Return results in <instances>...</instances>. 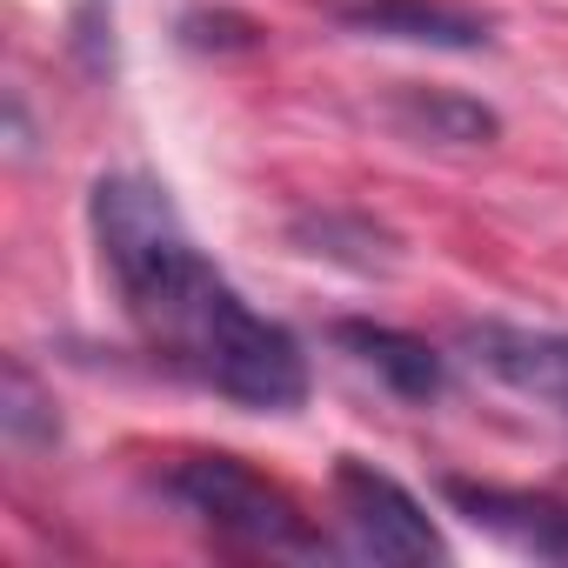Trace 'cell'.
Returning <instances> with one entry per match:
<instances>
[{"label":"cell","instance_id":"obj_9","mask_svg":"<svg viewBox=\"0 0 568 568\" xmlns=\"http://www.w3.org/2000/svg\"><path fill=\"white\" fill-rule=\"evenodd\" d=\"M0 435H8L14 448H48V442H61L54 402L41 395V382L28 375V362H8V382H0Z\"/></svg>","mask_w":568,"mask_h":568},{"label":"cell","instance_id":"obj_4","mask_svg":"<svg viewBox=\"0 0 568 568\" xmlns=\"http://www.w3.org/2000/svg\"><path fill=\"white\" fill-rule=\"evenodd\" d=\"M462 355L501 382L508 395L535 402L541 415H555L568 428V335L561 328H515V322H468L462 328Z\"/></svg>","mask_w":568,"mask_h":568},{"label":"cell","instance_id":"obj_2","mask_svg":"<svg viewBox=\"0 0 568 568\" xmlns=\"http://www.w3.org/2000/svg\"><path fill=\"white\" fill-rule=\"evenodd\" d=\"M161 495L227 548H247V555H328V541L302 515V501L281 481H267L261 468H247L241 455H181L161 475Z\"/></svg>","mask_w":568,"mask_h":568},{"label":"cell","instance_id":"obj_3","mask_svg":"<svg viewBox=\"0 0 568 568\" xmlns=\"http://www.w3.org/2000/svg\"><path fill=\"white\" fill-rule=\"evenodd\" d=\"M335 508H342L355 555H368V561H448V541L435 535L422 501L362 455L335 462Z\"/></svg>","mask_w":568,"mask_h":568},{"label":"cell","instance_id":"obj_1","mask_svg":"<svg viewBox=\"0 0 568 568\" xmlns=\"http://www.w3.org/2000/svg\"><path fill=\"white\" fill-rule=\"evenodd\" d=\"M88 227L101 247V274L121 295V315L174 375L254 415H288L308 402L302 342L241 302V288L194 247L154 181L101 174L88 194Z\"/></svg>","mask_w":568,"mask_h":568},{"label":"cell","instance_id":"obj_7","mask_svg":"<svg viewBox=\"0 0 568 568\" xmlns=\"http://www.w3.org/2000/svg\"><path fill=\"white\" fill-rule=\"evenodd\" d=\"M335 348H348V362L368 368V375H375L388 395H402V402H435V395L448 388V362H442L428 342L402 335V328H382V322H335Z\"/></svg>","mask_w":568,"mask_h":568},{"label":"cell","instance_id":"obj_5","mask_svg":"<svg viewBox=\"0 0 568 568\" xmlns=\"http://www.w3.org/2000/svg\"><path fill=\"white\" fill-rule=\"evenodd\" d=\"M342 28L382 34V41H422V48H488V14L462 0H342Z\"/></svg>","mask_w":568,"mask_h":568},{"label":"cell","instance_id":"obj_8","mask_svg":"<svg viewBox=\"0 0 568 568\" xmlns=\"http://www.w3.org/2000/svg\"><path fill=\"white\" fill-rule=\"evenodd\" d=\"M395 121L415 134V141H448V148H488L495 141V114L462 101V94H422L408 88L395 101Z\"/></svg>","mask_w":568,"mask_h":568},{"label":"cell","instance_id":"obj_6","mask_svg":"<svg viewBox=\"0 0 568 568\" xmlns=\"http://www.w3.org/2000/svg\"><path fill=\"white\" fill-rule=\"evenodd\" d=\"M475 528L541 555V561H568V508L561 501H541V495H521V488H488V481H448L442 488Z\"/></svg>","mask_w":568,"mask_h":568}]
</instances>
